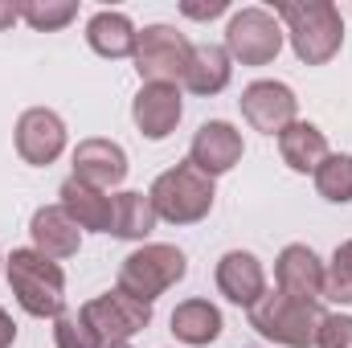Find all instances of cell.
I'll return each instance as SVG.
<instances>
[{
  "label": "cell",
  "mask_w": 352,
  "mask_h": 348,
  "mask_svg": "<svg viewBox=\"0 0 352 348\" xmlns=\"http://www.w3.org/2000/svg\"><path fill=\"white\" fill-rule=\"evenodd\" d=\"M274 17L287 25L295 58L307 66H328L344 45V17L332 0H283Z\"/></svg>",
  "instance_id": "obj_1"
},
{
  "label": "cell",
  "mask_w": 352,
  "mask_h": 348,
  "mask_svg": "<svg viewBox=\"0 0 352 348\" xmlns=\"http://www.w3.org/2000/svg\"><path fill=\"white\" fill-rule=\"evenodd\" d=\"M8 287L16 303L37 320H58L66 312V274L54 259L25 246L8 254Z\"/></svg>",
  "instance_id": "obj_2"
},
{
  "label": "cell",
  "mask_w": 352,
  "mask_h": 348,
  "mask_svg": "<svg viewBox=\"0 0 352 348\" xmlns=\"http://www.w3.org/2000/svg\"><path fill=\"white\" fill-rule=\"evenodd\" d=\"M324 312L316 303L291 299L283 291H266L263 299L250 307V328L283 348H316V332H320Z\"/></svg>",
  "instance_id": "obj_3"
},
{
  "label": "cell",
  "mask_w": 352,
  "mask_h": 348,
  "mask_svg": "<svg viewBox=\"0 0 352 348\" xmlns=\"http://www.w3.org/2000/svg\"><path fill=\"white\" fill-rule=\"evenodd\" d=\"M152 209H156V217L160 221H173V226H197L201 217H209V209H213V180L205 173H197L188 160L184 164H176L168 173L156 176V184H152Z\"/></svg>",
  "instance_id": "obj_4"
},
{
  "label": "cell",
  "mask_w": 352,
  "mask_h": 348,
  "mask_svg": "<svg viewBox=\"0 0 352 348\" xmlns=\"http://www.w3.org/2000/svg\"><path fill=\"white\" fill-rule=\"evenodd\" d=\"M184 270H188L184 250L164 246V242H148V246H140V250H131L123 259V266H119V291L152 303L156 295H164L168 287H176L184 279Z\"/></svg>",
  "instance_id": "obj_5"
},
{
  "label": "cell",
  "mask_w": 352,
  "mask_h": 348,
  "mask_svg": "<svg viewBox=\"0 0 352 348\" xmlns=\"http://www.w3.org/2000/svg\"><path fill=\"white\" fill-rule=\"evenodd\" d=\"M283 37H287L283 21L270 8L250 4V8L230 17V25H226V54L234 62H242V66H266V62L278 58Z\"/></svg>",
  "instance_id": "obj_6"
},
{
  "label": "cell",
  "mask_w": 352,
  "mask_h": 348,
  "mask_svg": "<svg viewBox=\"0 0 352 348\" xmlns=\"http://www.w3.org/2000/svg\"><path fill=\"white\" fill-rule=\"evenodd\" d=\"M82 324H87L90 332L107 345H127L135 332H144L148 324H152V303H144V299H135V295H127V291H107V295H94L82 303Z\"/></svg>",
  "instance_id": "obj_7"
},
{
  "label": "cell",
  "mask_w": 352,
  "mask_h": 348,
  "mask_svg": "<svg viewBox=\"0 0 352 348\" xmlns=\"http://www.w3.org/2000/svg\"><path fill=\"white\" fill-rule=\"evenodd\" d=\"M192 62V41L173 25H148L135 41V70L144 83H173L180 87Z\"/></svg>",
  "instance_id": "obj_8"
},
{
  "label": "cell",
  "mask_w": 352,
  "mask_h": 348,
  "mask_svg": "<svg viewBox=\"0 0 352 348\" xmlns=\"http://www.w3.org/2000/svg\"><path fill=\"white\" fill-rule=\"evenodd\" d=\"M242 107V119L263 131V135H283L291 123H295V111H299V98L287 83H274V78H258L242 90L238 98Z\"/></svg>",
  "instance_id": "obj_9"
},
{
  "label": "cell",
  "mask_w": 352,
  "mask_h": 348,
  "mask_svg": "<svg viewBox=\"0 0 352 348\" xmlns=\"http://www.w3.org/2000/svg\"><path fill=\"white\" fill-rule=\"evenodd\" d=\"M16 152L33 168H50L66 152V123L50 107H29L16 119Z\"/></svg>",
  "instance_id": "obj_10"
},
{
  "label": "cell",
  "mask_w": 352,
  "mask_h": 348,
  "mask_svg": "<svg viewBox=\"0 0 352 348\" xmlns=\"http://www.w3.org/2000/svg\"><path fill=\"white\" fill-rule=\"evenodd\" d=\"M242 152H246L242 148V131L234 123H226V119H209V123L197 127V135L188 144V164L213 180V176L230 173L242 160Z\"/></svg>",
  "instance_id": "obj_11"
},
{
  "label": "cell",
  "mask_w": 352,
  "mask_h": 348,
  "mask_svg": "<svg viewBox=\"0 0 352 348\" xmlns=\"http://www.w3.org/2000/svg\"><path fill=\"white\" fill-rule=\"evenodd\" d=\"M324 279H328V266L320 262V254L303 242H291L283 246V254L274 262V283L283 295L291 299H303V303H320L324 299Z\"/></svg>",
  "instance_id": "obj_12"
},
{
  "label": "cell",
  "mask_w": 352,
  "mask_h": 348,
  "mask_svg": "<svg viewBox=\"0 0 352 348\" xmlns=\"http://www.w3.org/2000/svg\"><path fill=\"white\" fill-rule=\"evenodd\" d=\"M180 115H184V102H180V87L173 83H144L140 94L131 98V119L144 140H168Z\"/></svg>",
  "instance_id": "obj_13"
},
{
  "label": "cell",
  "mask_w": 352,
  "mask_h": 348,
  "mask_svg": "<svg viewBox=\"0 0 352 348\" xmlns=\"http://www.w3.org/2000/svg\"><path fill=\"white\" fill-rule=\"evenodd\" d=\"M74 180L90 188H119L127 180V152L115 140H82L74 148Z\"/></svg>",
  "instance_id": "obj_14"
},
{
  "label": "cell",
  "mask_w": 352,
  "mask_h": 348,
  "mask_svg": "<svg viewBox=\"0 0 352 348\" xmlns=\"http://www.w3.org/2000/svg\"><path fill=\"white\" fill-rule=\"evenodd\" d=\"M213 279H217V291H221L230 303H238V307H254L266 295V270L250 250H230V254H221Z\"/></svg>",
  "instance_id": "obj_15"
},
{
  "label": "cell",
  "mask_w": 352,
  "mask_h": 348,
  "mask_svg": "<svg viewBox=\"0 0 352 348\" xmlns=\"http://www.w3.org/2000/svg\"><path fill=\"white\" fill-rule=\"evenodd\" d=\"M29 234H33V250H41L45 259H74L78 246H82V230L66 217L62 205H41L29 221Z\"/></svg>",
  "instance_id": "obj_16"
},
{
  "label": "cell",
  "mask_w": 352,
  "mask_h": 348,
  "mask_svg": "<svg viewBox=\"0 0 352 348\" xmlns=\"http://www.w3.org/2000/svg\"><path fill=\"white\" fill-rule=\"evenodd\" d=\"M58 205L66 209V217L78 226V230H94V234H111V197L102 188H90L82 180H66L58 188Z\"/></svg>",
  "instance_id": "obj_17"
},
{
  "label": "cell",
  "mask_w": 352,
  "mask_h": 348,
  "mask_svg": "<svg viewBox=\"0 0 352 348\" xmlns=\"http://www.w3.org/2000/svg\"><path fill=\"white\" fill-rule=\"evenodd\" d=\"M87 41L90 50L98 54V58H135V41H140V33H135V25H131V17L127 12H115V8H102V12H94L87 25Z\"/></svg>",
  "instance_id": "obj_18"
},
{
  "label": "cell",
  "mask_w": 352,
  "mask_h": 348,
  "mask_svg": "<svg viewBox=\"0 0 352 348\" xmlns=\"http://www.w3.org/2000/svg\"><path fill=\"white\" fill-rule=\"evenodd\" d=\"M278 156L291 173H316L324 160H328V140L316 123L307 119H295L283 135H278Z\"/></svg>",
  "instance_id": "obj_19"
},
{
  "label": "cell",
  "mask_w": 352,
  "mask_h": 348,
  "mask_svg": "<svg viewBox=\"0 0 352 348\" xmlns=\"http://www.w3.org/2000/svg\"><path fill=\"white\" fill-rule=\"evenodd\" d=\"M234 78V58L226 54V45H192V62L184 74V90L192 94H221Z\"/></svg>",
  "instance_id": "obj_20"
},
{
  "label": "cell",
  "mask_w": 352,
  "mask_h": 348,
  "mask_svg": "<svg viewBox=\"0 0 352 348\" xmlns=\"http://www.w3.org/2000/svg\"><path fill=\"white\" fill-rule=\"evenodd\" d=\"M156 209H152V197L127 188V193H115L111 197V234L115 238H127V242H144L152 230H156Z\"/></svg>",
  "instance_id": "obj_21"
},
{
  "label": "cell",
  "mask_w": 352,
  "mask_h": 348,
  "mask_svg": "<svg viewBox=\"0 0 352 348\" xmlns=\"http://www.w3.org/2000/svg\"><path fill=\"white\" fill-rule=\"evenodd\" d=\"M173 336L184 345L201 348L221 336V312L209 299H184L173 307Z\"/></svg>",
  "instance_id": "obj_22"
},
{
  "label": "cell",
  "mask_w": 352,
  "mask_h": 348,
  "mask_svg": "<svg viewBox=\"0 0 352 348\" xmlns=\"http://www.w3.org/2000/svg\"><path fill=\"white\" fill-rule=\"evenodd\" d=\"M311 176H316V188H320L324 201H332V205H349L352 201V156L328 152V160Z\"/></svg>",
  "instance_id": "obj_23"
},
{
  "label": "cell",
  "mask_w": 352,
  "mask_h": 348,
  "mask_svg": "<svg viewBox=\"0 0 352 348\" xmlns=\"http://www.w3.org/2000/svg\"><path fill=\"white\" fill-rule=\"evenodd\" d=\"M78 17L74 0H21V21L37 33H58Z\"/></svg>",
  "instance_id": "obj_24"
},
{
  "label": "cell",
  "mask_w": 352,
  "mask_h": 348,
  "mask_svg": "<svg viewBox=\"0 0 352 348\" xmlns=\"http://www.w3.org/2000/svg\"><path fill=\"white\" fill-rule=\"evenodd\" d=\"M324 299L332 303H352V238L344 246H336L328 279H324Z\"/></svg>",
  "instance_id": "obj_25"
},
{
  "label": "cell",
  "mask_w": 352,
  "mask_h": 348,
  "mask_svg": "<svg viewBox=\"0 0 352 348\" xmlns=\"http://www.w3.org/2000/svg\"><path fill=\"white\" fill-rule=\"evenodd\" d=\"M54 345L58 348H102V340L82 324V316H58L54 320Z\"/></svg>",
  "instance_id": "obj_26"
},
{
  "label": "cell",
  "mask_w": 352,
  "mask_h": 348,
  "mask_svg": "<svg viewBox=\"0 0 352 348\" xmlns=\"http://www.w3.org/2000/svg\"><path fill=\"white\" fill-rule=\"evenodd\" d=\"M316 348H352V316L328 312V316L320 320V332H316Z\"/></svg>",
  "instance_id": "obj_27"
},
{
  "label": "cell",
  "mask_w": 352,
  "mask_h": 348,
  "mask_svg": "<svg viewBox=\"0 0 352 348\" xmlns=\"http://www.w3.org/2000/svg\"><path fill=\"white\" fill-rule=\"evenodd\" d=\"M226 8H230L226 0H209V4H192V0H184V4H180V12L192 17V21H213V17H221Z\"/></svg>",
  "instance_id": "obj_28"
},
{
  "label": "cell",
  "mask_w": 352,
  "mask_h": 348,
  "mask_svg": "<svg viewBox=\"0 0 352 348\" xmlns=\"http://www.w3.org/2000/svg\"><path fill=\"white\" fill-rule=\"evenodd\" d=\"M21 21V4H12V0H0V33L4 29H12Z\"/></svg>",
  "instance_id": "obj_29"
},
{
  "label": "cell",
  "mask_w": 352,
  "mask_h": 348,
  "mask_svg": "<svg viewBox=\"0 0 352 348\" xmlns=\"http://www.w3.org/2000/svg\"><path fill=\"white\" fill-rule=\"evenodd\" d=\"M12 340H16V324H12V316L0 307V348H12Z\"/></svg>",
  "instance_id": "obj_30"
},
{
  "label": "cell",
  "mask_w": 352,
  "mask_h": 348,
  "mask_svg": "<svg viewBox=\"0 0 352 348\" xmlns=\"http://www.w3.org/2000/svg\"><path fill=\"white\" fill-rule=\"evenodd\" d=\"M107 348H131V345H107Z\"/></svg>",
  "instance_id": "obj_31"
}]
</instances>
